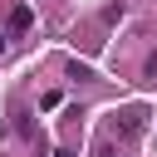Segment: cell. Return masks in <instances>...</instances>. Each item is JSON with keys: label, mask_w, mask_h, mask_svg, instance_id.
<instances>
[{"label": "cell", "mask_w": 157, "mask_h": 157, "mask_svg": "<svg viewBox=\"0 0 157 157\" xmlns=\"http://www.w3.org/2000/svg\"><path fill=\"white\" fill-rule=\"evenodd\" d=\"M137 128H142V108H123L118 113V137H137Z\"/></svg>", "instance_id": "1"}, {"label": "cell", "mask_w": 157, "mask_h": 157, "mask_svg": "<svg viewBox=\"0 0 157 157\" xmlns=\"http://www.w3.org/2000/svg\"><path fill=\"white\" fill-rule=\"evenodd\" d=\"M29 25H34V10H29V5H15V10H10V39L25 34Z\"/></svg>", "instance_id": "2"}, {"label": "cell", "mask_w": 157, "mask_h": 157, "mask_svg": "<svg viewBox=\"0 0 157 157\" xmlns=\"http://www.w3.org/2000/svg\"><path fill=\"white\" fill-rule=\"evenodd\" d=\"M147 78H157V54H152V59H147Z\"/></svg>", "instance_id": "3"}, {"label": "cell", "mask_w": 157, "mask_h": 157, "mask_svg": "<svg viewBox=\"0 0 157 157\" xmlns=\"http://www.w3.org/2000/svg\"><path fill=\"white\" fill-rule=\"evenodd\" d=\"M93 157H113V147H108V142H103V147H98V152H93Z\"/></svg>", "instance_id": "4"}, {"label": "cell", "mask_w": 157, "mask_h": 157, "mask_svg": "<svg viewBox=\"0 0 157 157\" xmlns=\"http://www.w3.org/2000/svg\"><path fill=\"white\" fill-rule=\"evenodd\" d=\"M54 157H74V152H64V147H59V152H54Z\"/></svg>", "instance_id": "5"}, {"label": "cell", "mask_w": 157, "mask_h": 157, "mask_svg": "<svg viewBox=\"0 0 157 157\" xmlns=\"http://www.w3.org/2000/svg\"><path fill=\"white\" fill-rule=\"evenodd\" d=\"M0 54H5V39H0Z\"/></svg>", "instance_id": "6"}]
</instances>
